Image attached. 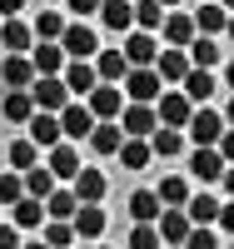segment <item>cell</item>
I'll return each mask as SVG.
<instances>
[{
    "label": "cell",
    "mask_w": 234,
    "mask_h": 249,
    "mask_svg": "<svg viewBox=\"0 0 234 249\" xmlns=\"http://www.w3.org/2000/svg\"><path fill=\"white\" fill-rule=\"evenodd\" d=\"M120 90L130 95V100H160V90H164V80H160V70L155 65H130L125 70V80H120Z\"/></svg>",
    "instance_id": "6da1fadb"
},
{
    "label": "cell",
    "mask_w": 234,
    "mask_h": 249,
    "mask_svg": "<svg viewBox=\"0 0 234 249\" xmlns=\"http://www.w3.org/2000/svg\"><path fill=\"white\" fill-rule=\"evenodd\" d=\"M60 130H65V140H90V130H95V110L85 105V100H65L60 105Z\"/></svg>",
    "instance_id": "7a4b0ae2"
},
{
    "label": "cell",
    "mask_w": 234,
    "mask_h": 249,
    "mask_svg": "<svg viewBox=\"0 0 234 249\" xmlns=\"http://www.w3.org/2000/svg\"><path fill=\"white\" fill-rule=\"evenodd\" d=\"M60 45H65L70 60H95L100 40H95V30L85 25V20H65V30H60Z\"/></svg>",
    "instance_id": "3957f363"
},
{
    "label": "cell",
    "mask_w": 234,
    "mask_h": 249,
    "mask_svg": "<svg viewBox=\"0 0 234 249\" xmlns=\"http://www.w3.org/2000/svg\"><path fill=\"white\" fill-rule=\"evenodd\" d=\"M155 115H160V124H175V130H184V124H189V115H195V100H189L184 90H160Z\"/></svg>",
    "instance_id": "277c9868"
},
{
    "label": "cell",
    "mask_w": 234,
    "mask_h": 249,
    "mask_svg": "<svg viewBox=\"0 0 234 249\" xmlns=\"http://www.w3.org/2000/svg\"><path fill=\"white\" fill-rule=\"evenodd\" d=\"M30 100H35V110H55L60 115V105L70 100V85L60 75H35L30 80Z\"/></svg>",
    "instance_id": "5b68a950"
},
{
    "label": "cell",
    "mask_w": 234,
    "mask_h": 249,
    "mask_svg": "<svg viewBox=\"0 0 234 249\" xmlns=\"http://www.w3.org/2000/svg\"><path fill=\"white\" fill-rule=\"evenodd\" d=\"M155 230H160V244H180V249H184L189 230H195V219L184 214V204H164V210H160V224H155Z\"/></svg>",
    "instance_id": "8992f818"
},
{
    "label": "cell",
    "mask_w": 234,
    "mask_h": 249,
    "mask_svg": "<svg viewBox=\"0 0 234 249\" xmlns=\"http://www.w3.org/2000/svg\"><path fill=\"white\" fill-rule=\"evenodd\" d=\"M85 105L95 110V120H120V110H125V90L115 85V80H100V85L85 95Z\"/></svg>",
    "instance_id": "52a82bcc"
},
{
    "label": "cell",
    "mask_w": 234,
    "mask_h": 249,
    "mask_svg": "<svg viewBox=\"0 0 234 249\" xmlns=\"http://www.w3.org/2000/svg\"><path fill=\"white\" fill-rule=\"evenodd\" d=\"M0 80H5V90H30V80H35L30 50H5V60H0Z\"/></svg>",
    "instance_id": "ba28073f"
},
{
    "label": "cell",
    "mask_w": 234,
    "mask_h": 249,
    "mask_svg": "<svg viewBox=\"0 0 234 249\" xmlns=\"http://www.w3.org/2000/svg\"><path fill=\"white\" fill-rule=\"evenodd\" d=\"M184 130H189V140H195V144H215V140L224 135V115H219V110L195 105V115H189V124H184Z\"/></svg>",
    "instance_id": "9c48e42d"
},
{
    "label": "cell",
    "mask_w": 234,
    "mask_h": 249,
    "mask_svg": "<svg viewBox=\"0 0 234 249\" xmlns=\"http://www.w3.org/2000/svg\"><path fill=\"white\" fill-rule=\"evenodd\" d=\"M155 124H160V115H155L150 100H130V105L120 110V130H125V135H150Z\"/></svg>",
    "instance_id": "30bf717a"
},
{
    "label": "cell",
    "mask_w": 234,
    "mask_h": 249,
    "mask_svg": "<svg viewBox=\"0 0 234 249\" xmlns=\"http://www.w3.org/2000/svg\"><path fill=\"white\" fill-rule=\"evenodd\" d=\"M189 175H195L199 184H215L224 175V155L215 150V144H195V155H189Z\"/></svg>",
    "instance_id": "8fae6325"
},
{
    "label": "cell",
    "mask_w": 234,
    "mask_h": 249,
    "mask_svg": "<svg viewBox=\"0 0 234 249\" xmlns=\"http://www.w3.org/2000/svg\"><path fill=\"white\" fill-rule=\"evenodd\" d=\"M60 80L70 85L75 100H85L95 85H100V75H95V60H65V70H60Z\"/></svg>",
    "instance_id": "7c38bea8"
},
{
    "label": "cell",
    "mask_w": 234,
    "mask_h": 249,
    "mask_svg": "<svg viewBox=\"0 0 234 249\" xmlns=\"http://www.w3.org/2000/svg\"><path fill=\"white\" fill-rule=\"evenodd\" d=\"M45 164H50L55 179H75V170H80V150H75V140H55L50 150H45Z\"/></svg>",
    "instance_id": "4fadbf2b"
},
{
    "label": "cell",
    "mask_w": 234,
    "mask_h": 249,
    "mask_svg": "<svg viewBox=\"0 0 234 249\" xmlns=\"http://www.w3.org/2000/svg\"><path fill=\"white\" fill-rule=\"evenodd\" d=\"M155 70H160L164 85H180V80L189 75V50H184V45H164V50L155 55Z\"/></svg>",
    "instance_id": "5bb4252c"
},
{
    "label": "cell",
    "mask_w": 234,
    "mask_h": 249,
    "mask_svg": "<svg viewBox=\"0 0 234 249\" xmlns=\"http://www.w3.org/2000/svg\"><path fill=\"white\" fill-rule=\"evenodd\" d=\"M155 55H160V45H155L150 30H140V25L125 30V60L130 65H155Z\"/></svg>",
    "instance_id": "9a60e30c"
},
{
    "label": "cell",
    "mask_w": 234,
    "mask_h": 249,
    "mask_svg": "<svg viewBox=\"0 0 234 249\" xmlns=\"http://www.w3.org/2000/svg\"><path fill=\"white\" fill-rule=\"evenodd\" d=\"M65 45L60 40H40V45H30V65H35V75H60L65 70Z\"/></svg>",
    "instance_id": "2e32d148"
},
{
    "label": "cell",
    "mask_w": 234,
    "mask_h": 249,
    "mask_svg": "<svg viewBox=\"0 0 234 249\" xmlns=\"http://www.w3.org/2000/svg\"><path fill=\"white\" fill-rule=\"evenodd\" d=\"M25 130H30V140L40 144V150H50L55 140H65V130H60V115H55V110H35V115L25 120Z\"/></svg>",
    "instance_id": "e0dca14e"
},
{
    "label": "cell",
    "mask_w": 234,
    "mask_h": 249,
    "mask_svg": "<svg viewBox=\"0 0 234 249\" xmlns=\"http://www.w3.org/2000/svg\"><path fill=\"white\" fill-rule=\"evenodd\" d=\"M115 155H120V164H125V170H150V160H155L150 135H125Z\"/></svg>",
    "instance_id": "ac0fdd59"
},
{
    "label": "cell",
    "mask_w": 234,
    "mask_h": 249,
    "mask_svg": "<svg viewBox=\"0 0 234 249\" xmlns=\"http://www.w3.org/2000/svg\"><path fill=\"white\" fill-rule=\"evenodd\" d=\"M180 90H184L189 100H195V105H204V100L219 90V80H215V70H204V65H189V75L180 80Z\"/></svg>",
    "instance_id": "d6986e66"
},
{
    "label": "cell",
    "mask_w": 234,
    "mask_h": 249,
    "mask_svg": "<svg viewBox=\"0 0 234 249\" xmlns=\"http://www.w3.org/2000/svg\"><path fill=\"white\" fill-rule=\"evenodd\" d=\"M75 195H80V204H100L105 199V190H110V179H105L100 170H85V164H80V170H75Z\"/></svg>",
    "instance_id": "ffe728a7"
},
{
    "label": "cell",
    "mask_w": 234,
    "mask_h": 249,
    "mask_svg": "<svg viewBox=\"0 0 234 249\" xmlns=\"http://www.w3.org/2000/svg\"><path fill=\"white\" fill-rule=\"evenodd\" d=\"M150 150H155L160 160L184 155V130H175V124H155V130H150Z\"/></svg>",
    "instance_id": "44dd1931"
},
{
    "label": "cell",
    "mask_w": 234,
    "mask_h": 249,
    "mask_svg": "<svg viewBox=\"0 0 234 249\" xmlns=\"http://www.w3.org/2000/svg\"><path fill=\"white\" fill-rule=\"evenodd\" d=\"M70 224H75V239H100L105 234V210L100 204H80L70 214Z\"/></svg>",
    "instance_id": "7402d4cb"
},
{
    "label": "cell",
    "mask_w": 234,
    "mask_h": 249,
    "mask_svg": "<svg viewBox=\"0 0 234 249\" xmlns=\"http://www.w3.org/2000/svg\"><path fill=\"white\" fill-rule=\"evenodd\" d=\"M199 30H195V15L184 10H164V45H189Z\"/></svg>",
    "instance_id": "603a6c76"
},
{
    "label": "cell",
    "mask_w": 234,
    "mask_h": 249,
    "mask_svg": "<svg viewBox=\"0 0 234 249\" xmlns=\"http://www.w3.org/2000/svg\"><path fill=\"white\" fill-rule=\"evenodd\" d=\"M10 219L20 224V230H35V224H45V199L40 195H20L10 204Z\"/></svg>",
    "instance_id": "cb8c5ba5"
},
{
    "label": "cell",
    "mask_w": 234,
    "mask_h": 249,
    "mask_svg": "<svg viewBox=\"0 0 234 249\" xmlns=\"http://www.w3.org/2000/svg\"><path fill=\"white\" fill-rule=\"evenodd\" d=\"M0 115H5L10 124H25V120L35 115V100H30V90H5V95H0Z\"/></svg>",
    "instance_id": "d4e9b609"
},
{
    "label": "cell",
    "mask_w": 234,
    "mask_h": 249,
    "mask_svg": "<svg viewBox=\"0 0 234 249\" xmlns=\"http://www.w3.org/2000/svg\"><path fill=\"white\" fill-rule=\"evenodd\" d=\"M120 140H125L120 120H95V130H90V150H95V155H115Z\"/></svg>",
    "instance_id": "484cf974"
},
{
    "label": "cell",
    "mask_w": 234,
    "mask_h": 249,
    "mask_svg": "<svg viewBox=\"0 0 234 249\" xmlns=\"http://www.w3.org/2000/svg\"><path fill=\"white\" fill-rule=\"evenodd\" d=\"M0 45H5V50H30L35 45V30L20 15H5V25H0Z\"/></svg>",
    "instance_id": "4316f807"
},
{
    "label": "cell",
    "mask_w": 234,
    "mask_h": 249,
    "mask_svg": "<svg viewBox=\"0 0 234 249\" xmlns=\"http://www.w3.org/2000/svg\"><path fill=\"white\" fill-rule=\"evenodd\" d=\"M224 20H229V10L219 5V0H204V5L195 10V30L199 35H224Z\"/></svg>",
    "instance_id": "83f0119b"
},
{
    "label": "cell",
    "mask_w": 234,
    "mask_h": 249,
    "mask_svg": "<svg viewBox=\"0 0 234 249\" xmlns=\"http://www.w3.org/2000/svg\"><path fill=\"white\" fill-rule=\"evenodd\" d=\"M80 210V195H75V184H70V190H60V184H55V190L45 195V219H70Z\"/></svg>",
    "instance_id": "f1b7e54d"
},
{
    "label": "cell",
    "mask_w": 234,
    "mask_h": 249,
    "mask_svg": "<svg viewBox=\"0 0 234 249\" xmlns=\"http://www.w3.org/2000/svg\"><path fill=\"white\" fill-rule=\"evenodd\" d=\"M184 50H189V65H204V70H215L219 60H224V50L215 45V35H195Z\"/></svg>",
    "instance_id": "f546056e"
},
{
    "label": "cell",
    "mask_w": 234,
    "mask_h": 249,
    "mask_svg": "<svg viewBox=\"0 0 234 249\" xmlns=\"http://www.w3.org/2000/svg\"><path fill=\"white\" fill-rule=\"evenodd\" d=\"M100 20H105V25H110V30H130L135 25V5H130V0H100Z\"/></svg>",
    "instance_id": "4dcf8cb0"
},
{
    "label": "cell",
    "mask_w": 234,
    "mask_h": 249,
    "mask_svg": "<svg viewBox=\"0 0 234 249\" xmlns=\"http://www.w3.org/2000/svg\"><path fill=\"white\" fill-rule=\"evenodd\" d=\"M125 70H130V60H125V50H95V75L100 80H125Z\"/></svg>",
    "instance_id": "1f68e13d"
},
{
    "label": "cell",
    "mask_w": 234,
    "mask_h": 249,
    "mask_svg": "<svg viewBox=\"0 0 234 249\" xmlns=\"http://www.w3.org/2000/svg\"><path fill=\"white\" fill-rule=\"evenodd\" d=\"M184 214L195 219V224H215V219H219V199H215V195H189V199H184Z\"/></svg>",
    "instance_id": "d6a6232c"
},
{
    "label": "cell",
    "mask_w": 234,
    "mask_h": 249,
    "mask_svg": "<svg viewBox=\"0 0 234 249\" xmlns=\"http://www.w3.org/2000/svg\"><path fill=\"white\" fill-rule=\"evenodd\" d=\"M5 160H10V170H30V164H40V144H35L30 135H25V140H10Z\"/></svg>",
    "instance_id": "836d02e7"
},
{
    "label": "cell",
    "mask_w": 234,
    "mask_h": 249,
    "mask_svg": "<svg viewBox=\"0 0 234 249\" xmlns=\"http://www.w3.org/2000/svg\"><path fill=\"white\" fill-rule=\"evenodd\" d=\"M20 175H25V195H40V199L60 184V179L50 175V164H30V170H20Z\"/></svg>",
    "instance_id": "e575fe53"
},
{
    "label": "cell",
    "mask_w": 234,
    "mask_h": 249,
    "mask_svg": "<svg viewBox=\"0 0 234 249\" xmlns=\"http://www.w3.org/2000/svg\"><path fill=\"white\" fill-rule=\"evenodd\" d=\"M155 195H160V204H184V199H189V179H184V175H164Z\"/></svg>",
    "instance_id": "d590c367"
},
{
    "label": "cell",
    "mask_w": 234,
    "mask_h": 249,
    "mask_svg": "<svg viewBox=\"0 0 234 249\" xmlns=\"http://www.w3.org/2000/svg\"><path fill=\"white\" fill-rule=\"evenodd\" d=\"M130 219H160V195L155 190H135L130 195Z\"/></svg>",
    "instance_id": "8d00e7d4"
},
{
    "label": "cell",
    "mask_w": 234,
    "mask_h": 249,
    "mask_svg": "<svg viewBox=\"0 0 234 249\" xmlns=\"http://www.w3.org/2000/svg\"><path fill=\"white\" fill-rule=\"evenodd\" d=\"M135 25L140 30H160L164 25V5L160 0H135Z\"/></svg>",
    "instance_id": "74e56055"
},
{
    "label": "cell",
    "mask_w": 234,
    "mask_h": 249,
    "mask_svg": "<svg viewBox=\"0 0 234 249\" xmlns=\"http://www.w3.org/2000/svg\"><path fill=\"white\" fill-rule=\"evenodd\" d=\"M20 195H25V175H20V170H5V175H0V210H10Z\"/></svg>",
    "instance_id": "f35d334b"
},
{
    "label": "cell",
    "mask_w": 234,
    "mask_h": 249,
    "mask_svg": "<svg viewBox=\"0 0 234 249\" xmlns=\"http://www.w3.org/2000/svg\"><path fill=\"white\" fill-rule=\"evenodd\" d=\"M30 30H35L40 40H60V30H65V15H60V10H40Z\"/></svg>",
    "instance_id": "ab89813d"
},
{
    "label": "cell",
    "mask_w": 234,
    "mask_h": 249,
    "mask_svg": "<svg viewBox=\"0 0 234 249\" xmlns=\"http://www.w3.org/2000/svg\"><path fill=\"white\" fill-rule=\"evenodd\" d=\"M155 244H160L155 219H135V230H130V249H155Z\"/></svg>",
    "instance_id": "60d3db41"
},
{
    "label": "cell",
    "mask_w": 234,
    "mask_h": 249,
    "mask_svg": "<svg viewBox=\"0 0 234 249\" xmlns=\"http://www.w3.org/2000/svg\"><path fill=\"white\" fill-rule=\"evenodd\" d=\"M70 239H75V224H70V219H50V224H45V244H55V249H65Z\"/></svg>",
    "instance_id": "b9f144b4"
},
{
    "label": "cell",
    "mask_w": 234,
    "mask_h": 249,
    "mask_svg": "<svg viewBox=\"0 0 234 249\" xmlns=\"http://www.w3.org/2000/svg\"><path fill=\"white\" fill-rule=\"evenodd\" d=\"M0 249H20V224L15 219H0Z\"/></svg>",
    "instance_id": "7bdbcfd3"
},
{
    "label": "cell",
    "mask_w": 234,
    "mask_h": 249,
    "mask_svg": "<svg viewBox=\"0 0 234 249\" xmlns=\"http://www.w3.org/2000/svg\"><path fill=\"white\" fill-rule=\"evenodd\" d=\"M215 150L224 155V164H234V124H224V135L215 140Z\"/></svg>",
    "instance_id": "ee69618b"
},
{
    "label": "cell",
    "mask_w": 234,
    "mask_h": 249,
    "mask_svg": "<svg viewBox=\"0 0 234 249\" xmlns=\"http://www.w3.org/2000/svg\"><path fill=\"white\" fill-rule=\"evenodd\" d=\"M65 10L85 20V15H100V0H65Z\"/></svg>",
    "instance_id": "f6af8a7d"
},
{
    "label": "cell",
    "mask_w": 234,
    "mask_h": 249,
    "mask_svg": "<svg viewBox=\"0 0 234 249\" xmlns=\"http://www.w3.org/2000/svg\"><path fill=\"white\" fill-rule=\"evenodd\" d=\"M219 224H224V234H234V195H229V204H219Z\"/></svg>",
    "instance_id": "bcb514c9"
},
{
    "label": "cell",
    "mask_w": 234,
    "mask_h": 249,
    "mask_svg": "<svg viewBox=\"0 0 234 249\" xmlns=\"http://www.w3.org/2000/svg\"><path fill=\"white\" fill-rule=\"evenodd\" d=\"M20 10H25V0H0V20H5V15H20Z\"/></svg>",
    "instance_id": "7dc6e473"
},
{
    "label": "cell",
    "mask_w": 234,
    "mask_h": 249,
    "mask_svg": "<svg viewBox=\"0 0 234 249\" xmlns=\"http://www.w3.org/2000/svg\"><path fill=\"white\" fill-rule=\"evenodd\" d=\"M219 179H224V190L234 195V164H224V175H219Z\"/></svg>",
    "instance_id": "c3c4849f"
},
{
    "label": "cell",
    "mask_w": 234,
    "mask_h": 249,
    "mask_svg": "<svg viewBox=\"0 0 234 249\" xmlns=\"http://www.w3.org/2000/svg\"><path fill=\"white\" fill-rule=\"evenodd\" d=\"M224 85L234 90V60H229V65H224Z\"/></svg>",
    "instance_id": "681fc988"
},
{
    "label": "cell",
    "mask_w": 234,
    "mask_h": 249,
    "mask_svg": "<svg viewBox=\"0 0 234 249\" xmlns=\"http://www.w3.org/2000/svg\"><path fill=\"white\" fill-rule=\"evenodd\" d=\"M224 35H229V40H234V10H229V20H224Z\"/></svg>",
    "instance_id": "f907efd6"
},
{
    "label": "cell",
    "mask_w": 234,
    "mask_h": 249,
    "mask_svg": "<svg viewBox=\"0 0 234 249\" xmlns=\"http://www.w3.org/2000/svg\"><path fill=\"white\" fill-rule=\"evenodd\" d=\"M224 124H234V100H229V105H224Z\"/></svg>",
    "instance_id": "816d5d0a"
},
{
    "label": "cell",
    "mask_w": 234,
    "mask_h": 249,
    "mask_svg": "<svg viewBox=\"0 0 234 249\" xmlns=\"http://www.w3.org/2000/svg\"><path fill=\"white\" fill-rule=\"evenodd\" d=\"M160 5H164V10H169V5H180V0H160Z\"/></svg>",
    "instance_id": "f5cc1de1"
},
{
    "label": "cell",
    "mask_w": 234,
    "mask_h": 249,
    "mask_svg": "<svg viewBox=\"0 0 234 249\" xmlns=\"http://www.w3.org/2000/svg\"><path fill=\"white\" fill-rule=\"evenodd\" d=\"M219 5H224V10H234V0H219Z\"/></svg>",
    "instance_id": "db71d44e"
},
{
    "label": "cell",
    "mask_w": 234,
    "mask_h": 249,
    "mask_svg": "<svg viewBox=\"0 0 234 249\" xmlns=\"http://www.w3.org/2000/svg\"><path fill=\"white\" fill-rule=\"evenodd\" d=\"M0 95H5V80H0Z\"/></svg>",
    "instance_id": "11a10c76"
},
{
    "label": "cell",
    "mask_w": 234,
    "mask_h": 249,
    "mask_svg": "<svg viewBox=\"0 0 234 249\" xmlns=\"http://www.w3.org/2000/svg\"><path fill=\"white\" fill-rule=\"evenodd\" d=\"M0 60H5V45H0Z\"/></svg>",
    "instance_id": "9f6ffc18"
}]
</instances>
